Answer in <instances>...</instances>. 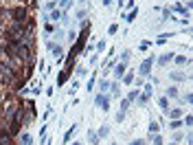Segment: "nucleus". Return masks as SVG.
Listing matches in <instances>:
<instances>
[{
	"label": "nucleus",
	"instance_id": "1",
	"mask_svg": "<svg viewBox=\"0 0 193 145\" xmlns=\"http://www.w3.org/2000/svg\"><path fill=\"white\" fill-rule=\"evenodd\" d=\"M13 77H15V72H13L11 66L0 64V83H11V81H13Z\"/></svg>",
	"mask_w": 193,
	"mask_h": 145
},
{
	"label": "nucleus",
	"instance_id": "2",
	"mask_svg": "<svg viewBox=\"0 0 193 145\" xmlns=\"http://www.w3.org/2000/svg\"><path fill=\"white\" fill-rule=\"evenodd\" d=\"M11 18H13V22H18V24H24L26 20H29V9L26 7H18L11 11Z\"/></svg>",
	"mask_w": 193,
	"mask_h": 145
},
{
	"label": "nucleus",
	"instance_id": "3",
	"mask_svg": "<svg viewBox=\"0 0 193 145\" xmlns=\"http://www.w3.org/2000/svg\"><path fill=\"white\" fill-rule=\"evenodd\" d=\"M94 105H96V108H101L103 112H107V110H110V97H107V94H96Z\"/></svg>",
	"mask_w": 193,
	"mask_h": 145
},
{
	"label": "nucleus",
	"instance_id": "4",
	"mask_svg": "<svg viewBox=\"0 0 193 145\" xmlns=\"http://www.w3.org/2000/svg\"><path fill=\"white\" fill-rule=\"evenodd\" d=\"M151 66H154V57H149V59H143V62H140V66H138V72L143 77H147L151 72Z\"/></svg>",
	"mask_w": 193,
	"mask_h": 145
},
{
	"label": "nucleus",
	"instance_id": "5",
	"mask_svg": "<svg viewBox=\"0 0 193 145\" xmlns=\"http://www.w3.org/2000/svg\"><path fill=\"white\" fill-rule=\"evenodd\" d=\"M0 145H13V136L4 127H0Z\"/></svg>",
	"mask_w": 193,
	"mask_h": 145
},
{
	"label": "nucleus",
	"instance_id": "6",
	"mask_svg": "<svg viewBox=\"0 0 193 145\" xmlns=\"http://www.w3.org/2000/svg\"><path fill=\"white\" fill-rule=\"evenodd\" d=\"M70 72H72V68H68V66H66V68H64V70H61L59 75H57V83H59V86H64V83L68 81V77H70Z\"/></svg>",
	"mask_w": 193,
	"mask_h": 145
},
{
	"label": "nucleus",
	"instance_id": "7",
	"mask_svg": "<svg viewBox=\"0 0 193 145\" xmlns=\"http://www.w3.org/2000/svg\"><path fill=\"white\" fill-rule=\"evenodd\" d=\"M125 62H121V64H114V77H118V79H121L123 75H125Z\"/></svg>",
	"mask_w": 193,
	"mask_h": 145
},
{
	"label": "nucleus",
	"instance_id": "8",
	"mask_svg": "<svg viewBox=\"0 0 193 145\" xmlns=\"http://www.w3.org/2000/svg\"><path fill=\"white\" fill-rule=\"evenodd\" d=\"M48 20H61V22H64L66 20V13H64V11L53 9V11H50V15H48Z\"/></svg>",
	"mask_w": 193,
	"mask_h": 145
},
{
	"label": "nucleus",
	"instance_id": "9",
	"mask_svg": "<svg viewBox=\"0 0 193 145\" xmlns=\"http://www.w3.org/2000/svg\"><path fill=\"white\" fill-rule=\"evenodd\" d=\"M20 103H7V108H4V116H13L15 110H18Z\"/></svg>",
	"mask_w": 193,
	"mask_h": 145
},
{
	"label": "nucleus",
	"instance_id": "10",
	"mask_svg": "<svg viewBox=\"0 0 193 145\" xmlns=\"http://www.w3.org/2000/svg\"><path fill=\"white\" fill-rule=\"evenodd\" d=\"M48 48H50V51H53L55 55H57V57H61V55H64V51H61V46H59V44H53V42H48Z\"/></svg>",
	"mask_w": 193,
	"mask_h": 145
},
{
	"label": "nucleus",
	"instance_id": "11",
	"mask_svg": "<svg viewBox=\"0 0 193 145\" xmlns=\"http://www.w3.org/2000/svg\"><path fill=\"white\" fill-rule=\"evenodd\" d=\"M158 105H160V110L167 114V110H169V99H167V97H160V99H158Z\"/></svg>",
	"mask_w": 193,
	"mask_h": 145
},
{
	"label": "nucleus",
	"instance_id": "12",
	"mask_svg": "<svg viewBox=\"0 0 193 145\" xmlns=\"http://www.w3.org/2000/svg\"><path fill=\"white\" fill-rule=\"evenodd\" d=\"M167 112H169L171 119H180L182 116V108H173V110H167Z\"/></svg>",
	"mask_w": 193,
	"mask_h": 145
},
{
	"label": "nucleus",
	"instance_id": "13",
	"mask_svg": "<svg viewBox=\"0 0 193 145\" xmlns=\"http://www.w3.org/2000/svg\"><path fill=\"white\" fill-rule=\"evenodd\" d=\"M20 145H33V136L31 134H22L20 136Z\"/></svg>",
	"mask_w": 193,
	"mask_h": 145
},
{
	"label": "nucleus",
	"instance_id": "14",
	"mask_svg": "<svg viewBox=\"0 0 193 145\" xmlns=\"http://www.w3.org/2000/svg\"><path fill=\"white\" fill-rule=\"evenodd\" d=\"M88 141L92 143V145H99V136H96V132H94V130H90V132H88Z\"/></svg>",
	"mask_w": 193,
	"mask_h": 145
},
{
	"label": "nucleus",
	"instance_id": "15",
	"mask_svg": "<svg viewBox=\"0 0 193 145\" xmlns=\"http://www.w3.org/2000/svg\"><path fill=\"white\" fill-rule=\"evenodd\" d=\"M173 11H175V13H182L184 18H189V9H184L182 4H175V7H173Z\"/></svg>",
	"mask_w": 193,
	"mask_h": 145
},
{
	"label": "nucleus",
	"instance_id": "16",
	"mask_svg": "<svg viewBox=\"0 0 193 145\" xmlns=\"http://www.w3.org/2000/svg\"><path fill=\"white\" fill-rule=\"evenodd\" d=\"M173 55H175V53H164V55H162V57H160V59H158V62H160V64L164 66V64H167V62H171V59H173Z\"/></svg>",
	"mask_w": 193,
	"mask_h": 145
},
{
	"label": "nucleus",
	"instance_id": "17",
	"mask_svg": "<svg viewBox=\"0 0 193 145\" xmlns=\"http://www.w3.org/2000/svg\"><path fill=\"white\" fill-rule=\"evenodd\" d=\"M75 130H77V125H70V130H68L66 134H64V143H68V141L72 138V134H75Z\"/></svg>",
	"mask_w": 193,
	"mask_h": 145
},
{
	"label": "nucleus",
	"instance_id": "18",
	"mask_svg": "<svg viewBox=\"0 0 193 145\" xmlns=\"http://www.w3.org/2000/svg\"><path fill=\"white\" fill-rule=\"evenodd\" d=\"M149 97H151V94H145V92H143L140 97H136V101H138L140 105H147V101H149Z\"/></svg>",
	"mask_w": 193,
	"mask_h": 145
},
{
	"label": "nucleus",
	"instance_id": "19",
	"mask_svg": "<svg viewBox=\"0 0 193 145\" xmlns=\"http://www.w3.org/2000/svg\"><path fill=\"white\" fill-rule=\"evenodd\" d=\"M107 134H110V125H103V127H101V130H99V134H96V136H107Z\"/></svg>",
	"mask_w": 193,
	"mask_h": 145
},
{
	"label": "nucleus",
	"instance_id": "20",
	"mask_svg": "<svg viewBox=\"0 0 193 145\" xmlns=\"http://www.w3.org/2000/svg\"><path fill=\"white\" fill-rule=\"evenodd\" d=\"M167 94H169V97H178V88H175V86H169V88H167Z\"/></svg>",
	"mask_w": 193,
	"mask_h": 145
},
{
	"label": "nucleus",
	"instance_id": "21",
	"mask_svg": "<svg viewBox=\"0 0 193 145\" xmlns=\"http://www.w3.org/2000/svg\"><path fill=\"white\" fill-rule=\"evenodd\" d=\"M136 97H138V90H129V94H127V101H136Z\"/></svg>",
	"mask_w": 193,
	"mask_h": 145
},
{
	"label": "nucleus",
	"instance_id": "22",
	"mask_svg": "<svg viewBox=\"0 0 193 145\" xmlns=\"http://www.w3.org/2000/svg\"><path fill=\"white\" fill-rule=\"evenodd\" d=\"M136 15H138V11H136V9H132V11H129V13L125 15V20H127V22H132V20L136 18Z\"/></svg>",
	"mask_w": 193,
	"mask_h": 145
},
{
	"label": "nucleus",
	"instance_id": "23",
	"mask_svg": "<svg viewBox=\"0 0 193 145\" xmlns=\"http://www.w3.org/2000/svg\"><path fill=\"white\" fill-rule=\"evenodd\" d=\"M118 88H121V83H118V81H114V83H110V90L114 92V97L118 94Z\"/></svg>",
	"mask_w": 193,
	"mask_h": 145
},
{
	"label": "nucleus",
	"instance_id": "24",
	"mask_svg": "<svg viewBox=\"0 0 193 145\" xmlns=\"http://www.w3.org/2000/svg\"><path fill=\"white\" fill-rule=\"evenodd\" d=\"M158 127H160V125H158L156 121H151V123H149V134H156V132H158Z\"/></svg>",
	"mask_w": 193,
	"mask_h": 145
},
{
	"label": "nucleus",
	"instance_id": "25",
	"mask_svg": "<svg viewBox=\"0 0 193 145\" xmlns=\"http://www.w3.org/2000/svg\"><path fill=\"white\" fill-rule=\"evenodd\" d=\"M182 125H184V123H180L178 119H173L171 123H169V127H171V130H178V127H182Z\"/></svg>",
	"mask_w": 193,
	"mask_h": 145
},
{
	"label": "nucleus",
	"instance_id": "26",
	"mask_svg": "<svg viewBox=\"0 0 193 145\" xmlns=\"http://www.w3.org/2000/svg\"><path fill=\"white\" fill-rule=\"evenodd\" d=\"M171 79H175V81H184V75H182V72H171Z\"/></svg>",
	"mask_w": 193,
	"mask_h": 145
},
{
	"label": "nucleus",
	"instance_id": "27",
	"mask_svg": "<svg viewBox=\"0 0 193 145\" xmlns=\"http://www.w3.org/2000/svg\"><path fill=\"white\" fill-rule=\"evenodd\" d=\"M129 103H132V101H127V99H123V101H121V110H123V112H127V110H129Z\"/></svg>",
	"mask_w": 193,
	"mask_h": 145
},
{
	"label": "nucleus",
	"instance_id": "28",
	"mask_svg": "<svg viewBox=\"0 0 193 145\" xmlns=\"http://www.w3.org/2000/svg\"><path fill=\"white\" fill-rule=\"evenodd\" d=\"M151 143H154V145H162V138L158 134H151Z\"/></svg>",
	"mask_w": 193,
	"mask_h": 145
},
{
	"label": "nucleus",
	"instance_id": "29",
	"mask_svg": "<svg viewBox=\"0 0 193 145\" xmlns=\"http://www.w3.org/2000/svg\"><path fill=\"white\" fill-rule=\"evenodd\" d=\"M99 88H101V90H110V81H107V79H103V81L99 83Z\"/></svg>",
	"mask_w": 193,
	"mask_h": 145
},
{
	"label": "nucleus",
	"instance_id": "30",
	"mask_svg": "<svg viewBox=\"0 0 193 145\" xmlns=\"http://www.w3.org/2000/svg\"><path fill=\"white\" fill-rule=\"evenodd\" d=\"M59 4H61V9H68L72 4V0H59Z\"/></svg>",
	"mask_w": 193,
	"mask_h": 145
},
{
	"label": "nucleus",
	"instance_id": "31",
	"mask_svg": "<svg viewBox=\"0 0 193 145\" xmlns=\"http://www.w3.org/2000/svg\"><path fill=\"white\" fill-rule=\"evenodd\" d=\"M123 81H125V83H134V77H132V72H129V75H123Z\"/></svg>",
	"mask_w": 193,
	"mask_h": 145
},
{
	"label": "nucleus",
	"instance_id": "32",
	"mask_svg": "<svg viewBox=\"0 0 193 145\" xmlns=\"http://www.w3.org/2000/svg\"><path fill=\"white\" fill-rule=\"evenodd\" d=\"M123 119H125V112H123V110H118V114H116V123H121Z\"/></svg>",
	"mask_w": 193,
	"mask_h": 145
},
{
	"label": "nucleus",
	"instance_id": "33",
	"mask_svg": "<svg viewBox=\"0 0 193 145\" xmlns=\"http://www.w3.org/2000/svg\"><path fill=\"white\" fill-rule=\"evenodd\" d=\"M167 37H171V33H167V35H160V37H158V44H164V42H167Z\"/></svg>",
	"mask_w": 193,
	"mask_h": 145
},
{
	"label": "nucleus",
	"instance_id": "34",
	"mask_svg": "<svg viewBox=\"0 0 193 145\" xmlns=\"http://www.w3.org/2000/svg\"><path fill=\"white\" fill-rule=\"evenodd\" d=\"M129 55H132L129 51H123V53H121V59H123V62H127V59H129Z\"/></svg>",
	"mask_w": 193,
	"mask_h": 145
},
{
	"label": "nucleus",
	"instance_id": "35",
	"mask_svg": "<svg viewBox=\"0 0 193 145\" xmlns=\"http://www.w3.org/2000/svg\"><path fill=\"white\" fill-rule=\"evenodd\" d=\"M86 15H88V13H86V11H83V9H81V11H77V20H83V18H86Z\"/></svg>",
	"mask_w": 193,
	"mask_h": 145
},
{
	"label": "nucleus",
	"instance_id": "36",
	"mask_svg": "<svg viewBox=\"0 0 193 145\" xmlns=\"http://www.w3.org/2000/svg\"><path fill=\"white\" fill-rule=\"evenodd\" d=\"M173 59H175L178 64H186V57H182V55H178V57H173Z\"/></svg>",
	"mask_w": 193,
	"mask_h": 145
},
{
	"label": "nucleus",
	"instance_id": "37",
	"mask_svg": "<svg viewBox=\"0 0 193 145\" xmlns=\"http://www.w3.org/2000/svg\"><path fill=\"white\" fill-rule=\"evenodd\" d=\"M151 90H154V88H151V83H147V86L143 88V92H145V94H151Z\"/></svg>",
	"mask_w": 193,
	"mask_h": 145
},
{
	"label": "nucleus",
	"instance_id": "38",
	"mask_svg": "<svg viewBox=\"0 0 193 145\" xmlns=\"http://www.w3.org/2000/svg\"><path fill=\"white\" fill-rule=\"evenodd\" d=\"M116 31H118V26H116V24H112V26H110V29H107V33H110V35H114V33H116Z\"/></svg>",
	"mask_w": 193,
	"mask_h": 145
},
{
	"label": "nucleus",
	"instance_id": "39",
	"mask_svg": "<svg viewBox=\"0 0 193 145\" xmlns=\"http://www.w3.org/2000/svg\"><path fill=\"white\" fill-rule=\"evenodd\" d=\"M44 9H46V11H53V9H55V2H46V4H44Z\"/></svg>",
	"mask_w": 193,
	"mask_h": 145
},
{
	"label": "nucleus",
	"instance_id": "40",
	"mask_svg": "<svg viewBox=\"0 0 193 145\" xmlns=\"http://www.w3.org/2000/svg\"><path fill=\"white\" fill-rule=\"evenodd\" d=\"M103 48H105V42H96V51L101 53V51H103Z\"/></svg>",
	"mask_w": 193,
	"mask_h": 145
},
{
	"label": "nucleus",
	"instance_id": "41",
	"mask_svg": "<svg viewBox=\"0 0 193 145\" xmlns=\"http://www.w3.org/2000/svg\"><path fill=\"white\" fill-rule=\"evenodd\" d=\"M129 145H145V141H140V138H136V141H132Z\"/></svg>",
	"mask_w": 193,
	"mask_h": 145
},
{
	"label": "nucleus",
	"instance_id": "42",
	"mask_svg": "<svg viewBox=\"0 0 193 145\" xmlns=\"http://www.w3.org/2000/svg\"><path fill=\"white\" fill-rule=\"evenodd\" d=\"M79 2H86V0H79Z\"/></svg>",
	"mask_w": 193,
	"mask_h": 145
},
{
	"label": "nucleus",
	"instance_id": "43",
	"mask_svg": "<svg viewBox=\"0 0 193 145\" xmlns=\"http://www.w3.org/2000/svg\"><path fill=\"white\" fill-rule=\"evenodd\" d=\"M171 145H175V143H171Z\"/></svg>",
	"mask_w": 193,
	"mask_h": 145
},
{
	"label": "nucleus",
	"instance_id": "44",
	"mask_svg": "<svg viewBox=\"0 0 193 145\" xmlns=\"http://www.w3.org/2000/svg\"><path fill=\"white\" fill-rule=\"evenodd\" d=\"M75 145H79V143H75Z\"/></svg>",
	"mask_w": 193,
	"mask_h": 145
}]
</instances>
